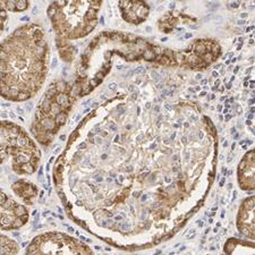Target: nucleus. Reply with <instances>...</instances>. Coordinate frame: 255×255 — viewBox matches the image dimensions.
Instances as JSON below:
<instances>
[{"label":"nucleus","mask_w":255,"mask_h":255,"mask_svg":"<svg viewBox=\"0 0 255 255\" xmlns=\"http://www.w3.org/2000/svg\"><path fill=\"white\" fill-rule=\"evenodd\" d=\"M28 218L26 205L0 190V230L10 232L20 229L27 224Z\"/></svg>","instance_id":"nucleus-7"},{"label":"nucleus","mask_w":255,"mask_h":255,"mask_svg":"<svg viewBox=\"0 0 255 255\" xmlns=\"http://www.w3.org/2000/svg\"><path fill=\"white\" fill-rule=\"evenodd\" d=\"M217 135L194 115L138 117L107 100L72 131L53 185L74 223L125 251L169 240L215 180Z\"/></svg>","instance_id":"nucleus-1"},{"label":"nucleus","mask_w":255,"mask_h":255,"mask_svg":"<svg viewBox=\"0 0 255 255\" xmlns=\"http://www.w3.org/2000/svg\"><path fill=\"white\" fill-rule=\"evenodd\" d=\"M56 44L57 48H58L61 60L65 61V63H71V61L75 58L76 48L74 47L69 41L56 38Z\"/></svg>","instance_id":"nucleus-13"},{"label":"nucleus","mask_w":255,"mask_h":255,"mask_svg":"<svg viewBox=\"0 0 255 255\" xmlns=\"http://www.w3.org/2000/svg\"><path fill=\"white\" fill-rule=\"evenodd\" d=\"M238 185L243 191H254V151L251 150L241 160L237 168Z\"/></svg>","instance_id":"nucleus-9"},{"label":"nucleus","mask_w":255,"mask_h":255,"mask_svg":"<svg viewBox=\"0 0 255 255\" xmlns=\"http://www.w3.org/2000/svg\"><path fill=\"white\" fill-rule=\"evenodd\" d=\"M49 44L43 28L25 24L0 42V96L8 101L30 100L44 84Z\"/></svg>","instance_id":"nucleus-2"},{"label":"nucleus","mask_w":255,"mask_h":255,"mask_svg":"<svg viewBox=\"0 0 255 255\" xmlns=\"http://www.w3.org/2000/svg\"><path fill=\"white\" fill-rule=\"evenodd\" d=\"M101 1H57L48 8L56 38L71 42L85 38L98 24Z\"/></svg>","instance_id":"nucleus-4"},{"label":"nucleus","mask_w":255,"mask_h":255,"mask_svg":"<svg viewBox=\"0 0 255 255\" xmlns=\"http://www.w3.org/2000/svg\"><path fill=\"white\" fill-rule=\"evenodd\" d=\"M7 162L15 174L33 175L39 169L41 150L23 127L0 121V166Z\"/></svg>","instance_id":"nucleus-5"},{"label":"nucleus","mask_w":255,"mask_h":255,"mask_svg":"<svg viewBox=\"0 0 255 255\" xmlns=\"http://www.w3.org/2000/svg\"><path fill=\"white\" fill-rule=\"evenodd\" d=\"M24 255H94L88 244L68 234L47 232L33 238Z\"/></svg>","instance_id":"nucleus-6"},{"label":"nucleus","mask_w":255,"mask_h":255,"mask_svg":"<svg viewBox=\"0 0 255 255\" xmlns=\"http://www.w3.org/2000/svg\"><path fill=\"white\" fill-rule=\"evenodd\" d=\"M223 255H254L253 244L238 238H232L226 243Z\"/></svg>","instance_id":"nucleus-12"},{"label":"nucleus","mask_w":255,"mask_h":255,"mask_svg":"<svg viewBox=\"0 0 255 255\" xmlns=\"http://www.w3.org/2000/svg\"><path fill=\"white\" fill-rule=\"evenodd\" d=\"M18 243L6 235L0 234V255H17Z\"/></svg>","instance_id":"nucleus-14"},{"label":"nucleus","mask_w":255,"mask_h":255,"mask_svg":"<svg viewBox=\"0 0 255 255\" xmlns=\"http://www.w3.org/2000/svg\"><path fill=\"white\" fill-rule=\"evenodd\" d=\"M237 229L243 236L254 241V196L243 200L236 218Z\"/></svg>","instance_id":"nucleus-8"},{"label":"nucleus","mask_w":255,"mask_h":255,"mask_svg":"<svg viewBox=\"0 0 255 255\" xmlns=\"http://www.w3.org/2000/svg\"><path fill=\"white\" fill-rule=\"evenodd\" d=\"M72 85L63 80L52 82L41 99L31 124V133L40 145L50 146L75 102Z\"/></svg>","instance_id":"nucleus-3"},{"label":"nucleus","mask_w":255,"mask_h":255,"mask_svg":"<svg viewBox=\"0 0 255 255\" xmlns=\"http://www.w3.org/2000/svg\"><path fill=\"white\" fill-rule=\"evenodd\" d=\"M7 18H8L7 9L5 8V6H3V1H0V35H1L3 28L6 26Z\"/></svg>","instance_id":"nucleus-16"},{"label":"nucleus","mask_w":255,"mask_h":255,"mask_svg":"<svg viewBox=\"0 0 255 255\" xmlns=\"http://www.w3.org/2000/svg\"><path fill=\"white\" fill-rule=\"evenodd\" d=\"M118 7L121 8L124 19L131 24L142 23L149 14V8L144 2L121 1L118 3Z\"/></svg>","instance_id":"nucleus-10"},{"label":"nucleus","mask_w":255,"mask_h":255,"mask_svg":"<svg viewBox=\"0 0 255 255\" xmlns=\"http://www.w3.org/2000/svg\"><path fill=\"white\" fill-rule=\"evenodd\" d=\"M10 188L24 205H31L34 203V200L39 194L38 186L32 182H27L24 179L17 180V182L11 184Z\"/></svg>","instance_id":"nucleus-11"},{"label":"nucleus","mask_w":255,"mask_h":255,"mask_svg":"<svg viewBox=\"0 0 255 255\" xmlns=\"http://www.w3.org/2000/svg\"><path fill=\"white\" fill-rule=\"evenodd\" d=\"M3 6L7 10L10 11H24L26 10L30 2L27 1H3Z\"/></svg>","instance_id":"nucleus-15"}]
</instances>
